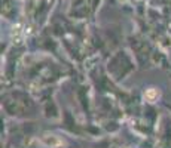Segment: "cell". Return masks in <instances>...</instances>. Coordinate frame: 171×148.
I'll return each mask as SVG.
<instances>
[{
    "label": "cell",
    "mask_w": 171,
    "mask_h": 148,
    "mask_svg": "<svg viewBox=\"0 0 171 148\" xmlns=\"http://www.w3.org/2000/svg\"><path fill=\"white\" fill-rule=\"evenodd\" d=\"M145 96H146L149 101H153V99L158 96V92H156V90H153V89H150V90H147V92H146V95H145Z\"/></svg>",
    "instance_id": "1"
}]
</instances>
